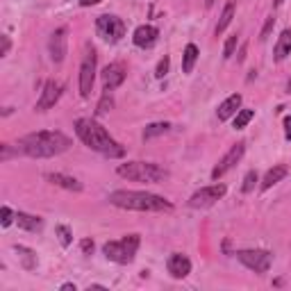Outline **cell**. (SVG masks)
Returning <instances> with one entry per match:
<instances>
[{
	"instance_id": "21",
	"label": "cell",
	"mask_w": 291,
	"mask_h": 291,
	"mask_svg": "<svg viewBox=\"0 0 291 291\" xmlns=\"http://www.w3.org/2000/svg\"><path fill=\"white\" fill-rule=\"evenodd\" d=\"M14 250L18 253V259H21V266H23V269H25V271L37 269L39 259H37V253H34V250L25 248V246H14Z\"/></svg>"
},
{
	"instance_id": "37",
	"label": "cell",
	"mask_w": 291,
	"mask_h": 291,
	"mask_svg": "<svg viewBox=\"0 0 291 291\" xmlns=\"http://www.w3.org/2000/svg\"><path fill=\"white\" fill-rule=\"evenodd\" d=\"M62 291H75V285H71V282L69 285H62Z\"/></svg>"
},
{
	"instance_id": "5",
	"label": "cell",
	"mask_w": 291,
	"mask_h": 291,
	"mask_svg": "<svg viewBox=\"0 0 291 291\" xmlns=\"http://www.w3.org/2000/svg\"><path fill=\"white\" fill-rule=\"evenodd\" d=\"M139 234H128L121 241H107L103 246V253L107 255V259L116 262V264H130L137 255V248H139Z\"/></svg>"
},
{
	"instance_id": "2",
	"label": "cell",
	"mask_w": 291,
	"mask_h": 291,
	"mask_svg": "<svg viewBox=\"0 0 291 291\" xmlns=\"http://www.w3.org/2000/svg\"><path fill=\"white\" fill-rule=\"evenodd\" d=\"M75 132H77V137L82 139V144L89 146L91 150L103 152V155H107V157H121L123 155V148H121V146L107 135V130L98 123V121L77 119Z\"/></svg>"
},
{
	"instance_id": "41",
	"label": "cell",
	"mask_w": 291,
	"mask_h": 291,
	"mask_svg": "<svg viewBox=\"0 0 291 291\" xmlns=\"http://www.w3.org/2000/svg\"><path fill=\"white\" fill-rule=\"evenodd\" d=\"M289 93H291V80H289Z\"/></svg>"
},
{
	"instance_id": "3",
	"label": "cell",
	"mask_w": 291,
	"mask_h": 291,
	"mask_svg": "<svg viewBox=\"0 0 291 291\" xmlns=\"http://www.w3.org/2000/svg\"><path fill=\"white\" fill-rule=\"evenodd\" d=\"M109 203L121 210H135V212H164L173 210V205L166 198L157 194H146V191H114L109 194Z\"/></svg>"
},
{
	"instance_id": "20",
	"label": "cell",
	"mask_w": 291,
	"mask_h": 291,
	"mask_svg": "<svg viewBox=\"0 0 291 291\" xmlns=\"http://www.w3.org/2000/svg\"><path fill=\"white\" fill-rule=\"evenodd\" d=\"M16 223H18V227H23V230H27V232H37L43 227V221L39 216L25 214V212H18L16 214Z\"/></svg>"
},
{
	"instance_id": "38",
	"label": "cell",
	"mask_w": 291,
	"mask_h": 291,
	"mask_svg": "<svg viewBox=\"0 0 291 291\" xmlns=\"http://www.w3.org/2000/svg\"><path fill=\"white\" fill-rule=\"evenodd\" d=\"M243 60H246V46L239 50V62H243Z\"/></svg>"
},
{
	"instance_id": "25",
	"label": "cell",
	"mask_w": 291,
	"mask_h": 291,
	"mask_svg": "<svg viewBox=\"0 0 291 291\" xmlns=\"http://www.w3.org/2000/svg\"><path fill=\"white\" fill-rule=\"evenodd\" d=\"M253 116H255L253 109H239L237 116H234V128H237V130H243L246 125L250 123V121H253Z\"/></svg>"
},
{
	"instance_id": "1",
	"label": "cell",
	"mask_w": 291,
	"mask_h": 291,
	"mask_svg": "<svg viewBox=\"0 0 291 291\" xmlns=\"http://www.w3.org/2000/svg\"><path fill=\"white\" fill-rule=\"evenodd\" d=\"M71 139L62 132H50V130H41V132H32V135L23 137L18 141V150L21 155L27 157H55L60 152L69 150Z\"/></svg>"
},
{
	"instance_id": "6",
	"label": "cell",
	"mask_w": 291,
	"mask_h": 291,
	"mask_svg": "<svg viewBox=\"0 0 291 291\" xmlns=\"http://www.w3.org/2000/svg\"><path fill=\"white\" fill-rule=\"evenodd\" d=\"M237 257L243 266H248L255 273H266L273 264V255L269 250H239Z\"/></svg>"
},
{
	"instance_id": "39",
	"label": "cell",
	"mask_w": 291,
	"mask_h": 291,
	"mask_svg": "<svg viewBox=\"0 0 291 291\" xmlns=\"http://www.w3.org/2000/svg\"><path fill=\"white\" fill-rule=\"evenodd\" d=\"M214 5V0H205V7H212Z\"/></svg>"
},
{
	"instance_id": "18",
	"label": "cell",
	"mask_w": 291,
	"mask_h": 291,
	"mask_svg": "<svg viewBox=\"0 0 291 291\" xmlns=\"http://www.w3.org/2000/svg\"><path fill=\"white\" fill-rule=\"evenodd\" d=\"M289 55H291V30H285V32L280 34V39H278V43H275L273 57H275V62H282V60H287Z\"/></svg>"
},
{
	"instance_id": "8",
	"label": "cell",
	"mask_w": 291,
	"mask_h": 291,
	"mask_svg": "<svg viewBox=\"0 0 291 291\" xmlns=\"http://www.w3.org/2000/svg\"><path fill=\"white\" fill-rule=\"evenodd\" d=\"M96 30L105 41L116 43L121 37L125 34V23L119 16H98L96 21Z\"/></svg>"
},
{
	"instance_id": "14",
	"label": "cell",
	"mask_w": 291,
	"mask_h": 291,
	"mask_svg": "<svg viewBox=\"0 0 291 291\" xmlns=\"http://www.w3.org/2000/svg\"><path fill=\"white\" fill-rule=\"evenodd\" d=\"M166 269H168V273H171L173 278L182 280V278H187V275L191 273V259H189L187 255H182V253H173L171 257H168V262H166Z\"/></svg>"
},
{
	"instance_id": "27",
	"label": "cell",
	"mask_w": 291,
	"mask_h": 291,
	"mask_svg": "<svg viewBox=\"0 0 291 291\" xmlns=\"http://www.w3.org/2000/svg\"><path fill=\"white\" fill-rule=\"evenodd\" d=\"M255 182H257V171H248L246 178H243V184H241V191L243 194H250L255 189Z\"/></svg>"
},
{
	"instance_id": "10",
	"label": "cell",
	"mask_w": 291,
	"mask_h": 291,
	"mask_svg": "<svg viewBox=\"0 0 291 291\" xmlns=\"http://www.w3.org/2000/svg\"><path fill=\"white\" fill-rule=\"evenodd\" d=\"M243 152H246V144H243V141H239V144H234V146H232L230 150L225 152V157H223L221 162H218V164L214 166V171H212V180L223 178V175H225V173L230 171V168L234 166V164H237L239 159H241V157H243Z\"/></svg>"
},
{
	"instance_id": "17",
	"label": "cell",
	"mask_w": 291,
	"mask_h": 291,
	"mask_svg": "<svg viewBox=\"0 0 291 291\" xmlns=\"http://www.w3.org/2000/svg\"><path fill=\"white\" fill-rule=\"evenodd\" d=\"M46 180L50 184H57L62 189H69V191H82V184L77 182L75 178L71 175H64V173H46Z\"/></svg>"
},
{
	"instance_id": "29",
	"label": "cell",
	"mask_w": 291,
	"mask_h": 291,
	"mask_svg": "<svg viewBox=\"0 0 291 291\" xmlns=\"http://www.w3.org/2000/svg\"><path fill=\"white\" fill-rule=\"evenodd\" d=\"M237 41H239V37H237V34H232V37L225 41V46H223V57H225V60H230L232 55H234V48H237Z\"/></svg>"
},
{
	"instance_id": "35",
	"label": "cell",
	"mask_w": 291,
	"mask_h": 291,
	"mask_svg": "<svg viewBox=\"0 0 291 291\" xmlns=\"http://www.w3.org/2000/svg\"><path fill=\"white\" fill-rule=\"evenodd\" d=\"M91 250H93V241H89V239H84V241H82V253H86V255H89V253H91Z\"/></svg>"
},
{
	"instance_id": "13",
	"label": "cell",
	"mask_w": 291,
	"mask_h": 291,
	"mask_svg": "<svg viewBox=\"0 0 291 291\" xmlns=\"http://www.w3.org/2000/svg\"><path fill=\"white\" fill-rule=\"evenodd\" d=\"M125 66L121 64V62H114V64H107L103 71V82H105V89L107 91H112V89H116V86H121L125 82Z\"/></svg>"
},
{
	"instance_id": "30",
	"label": "cell",
	"mask_w": 291,
	"mask_h": 291,
	"mask_svg": "<svg viewBox=\"0 0 291 291\" xmlns=\"http://www.w3.org/2000/svg\"><path fill=\"white\" fill-rule=\"evenodd\" d=\"M14 218H16V216L11 214V210H9L7 205L2 207V210H0V223H2V227H7L11 221H14Z\"/></svg>"
},
{
	"instance_id": "19",
	"label": "cell",
	"mask_w": 291,
	"mask_h": 291,
	"mask_svg": "<svg viewBox=\"0 0 291 291\" xmlns=\"http://www.w3.org/2000/svg\"><path fill=\"white\" fill-rule=\"evenodd\" d=\"M287 173H289V168L287 166H282V164H278V166H273V168H269L266 171V175H264V180H262V189H271L273 184H278L280 180H285L287 178Z\"/></svg>"
},
{
	"instance_id": "33",
	"label": "cell",
	"mask_w": 291,
	"mask_h": 291,
	"mask_svg": "<svg viewBox=\"0 0 291 291\" xmlns=\"http://www.w3.org/2000/svg\"><path fill=\"white\" fill-rule=\"evenodd\" d=\"M0 39H2V48H0V57H5V55L9 53V46H11V43H9V37H7V34H2Z\"/></svg>"
},
{
	"instance_id": "16",
	"label": "cell",
	"mask_w": 291,
	"mask_h": 291,
	"mask_svg": "<svg viewBox=\"0 0 291 291\" xmlns=\"http://www.w3.org/2000/svg\"><path fill=\"white\" fill-rule=\"evenodd\" d=\"M241 93H232L230 98H225L221 105H218V109H216V114H218V119L221 121H227L230 116H234V114L239 112V107H241Z\"/></svg>"
},
{
	"instance_id": "34",
	"label": "cell",
	"mask_w": 291,
	"mask_h": 291,
	"mask_svg": "<svg viewBox=\"0 0 291 291\" xmlns=\"http://www.w3.org/2000/svg\"><path fill=\"white\" fill-rule=\"evenodd\" d=\"M285 139L291 141V116H285Z\"/></svg>"
},
{
	"instance_id": "40",
	"label": "cell",
	"mask_w": 291,
	"mask_h": 291,
	"mask_svg": "<svg viewBox=\"0 0 291 291\" xmlns=\"http://www.w3.org/2000/svg\"><path fill=\"white\" fill-rule=\"evenodd\" d=\"M273 2H275V5H282V2H285V0H273Z\"/></svg>"
},
{
	"instance_id": "32",
	"label": "cell",
	"mask_w": 291,
	"mask_h": 291,
	"mask_svg": "<svg viewBox=\"0 0 291 291\" xmlns=\"http://www.w3.org/2000/svg\"><path fill=\"white\" fill-rule=\"evenodd\" d=\"M273 25H275V18H273V16L266 18V25L262 27V32H259V41H266V39H269V34H271V30H273Z\"/></svg>"
},
{
	"instance_id": "9",
	"label": "cell",
	"mask_w": 291,
	"mask_h": 291,
	"mask_svg": "<svg viewBox=\"0 0 291 291\" xmlns=\"http://www.w3.org/2000/svg\"><path fill=\"white\" fill-rule=\"evenodd\" d=\"M225 184H212V187H203L198 189L191 198H189V205L191 207H210L214 205L216 200H221L225 196Z\"/></svg>"
},
{
	"instance_id": "11",
	"label": "cell",
	"mask_w": 291,
	"mask_h": 291,
	"mask_svg": "<svg viewBox=\"0 0 291 291\" xmlns=\"http://www.w3.org/2000/svg\"><path fill=\"white\" fill-rule=\"evenodd\" d=\"M62 82L57 80H48L46 84H43V91H41V98L37 100V112H46V109H50L57 100H60L62 96Z\"/></svg>"
},
{
	"instance_id": "24",
	"label": "cell",
	"mask_w": 291,
	"mask_h": 291,
	"mask_svg": "<svg viewBox=\"0 0 291 291\" xmlns=\"http://www.w3.org/2000/svg\"><path fill=\"white\" fill-rule=\"evenodd\" d=\"M171 130V123H150L144 128V139H152V137H159V135H166Z\"/></svg>"
},
{
	"instance_id": "15",
	"label": "cell",
	"mask_w": 291,
	"mask_h": 291,
	"mask_svg": "<svg viewBox=\"0 0 291 291\" xmlns=\"http://www.w3.org/2000/svg\"><path fill=\"white\" fill-rule=\"evenodd\" d=\"M157 37H159L157 27H152V25H139L135 30V34H132V41H135V46H139V48H150L152 43L157 41Z\"/></svg>"
},
{
	"instance_id": "12",
	"label": "cell",
	"mask_w": 291,
	"mask_h": 291,
	"mask_svg": "<svg viewBox=\"0 0 291 291\" xmlns=\"http://www.w3.org/2000/svg\"><path fill=\"white\" fill-rule=\"evenodd\" d=\"M48 50H50V60H53L55 64L64 62V57H66V27H57L53 32V37H50V41H48Z\"/></svg>"
},
{
	"instance_id": "31",
	"label": "cell",
	"mask_w": 291,
	"mask_h": 291,
	"mask_svg": "<svg viewBox=\"0 0 291 291\" xmlns=\"http://www.w3.org/2000/svg\"><path fill=\"white\" fill-rule=\"evenodd\" d=\"M168 66H171V60H168V57H162V60H159V64H157L155 75L157 77H164L168 73Z\"/></svg>"
},
{
	"instance_id": "26",
	"label": "cell",
	"mask_w": 291,
	"mask_h": 291,
	"mask_svg": "<svg viewBox=\"0 0 291 291\" xmlns=\"http://www.w3.org/2000/svg\"><path fill=\"white\" fill-rule=\"evenodd\" d=\"M112 107H114V98H112V93L105 89L103 98H100V103H98V107H96V116H103V114H107Z\"/></svg>"
},
{
	"instance_id": "23",
	"label": "cell",
	"mask_w": 291,
	"mask_h": 291,
	"mask_svg": "<svg viewBox=\"0 0 291 291\" xmlns=\"http://www.w3.org/2000/svg\"><path fill=\"white\" fill-rule=\"evenodd\" d=\"M232 18H234V2H227L223 14H221V18H218V25H216V37L225 32V27L232 23Z\"/></svg>"
},
{
	"instance_id": "22",
	"label": "cell",
	"mask_w": 291,
	"mask_h": 291,
	"mask_svg": "<svg viewBox=\"0 0 291 291\" xmlns=\"http://www.w3.org/2000/svg\"><path fill=\"white\" fill-rule=\"evenodd\" d=\"M196 60H198V48H196L194 43H189L187 48H184V55H182V71L184 73H191V71H194Z\"/></svg>"
},
{
	"instance_id": "4",
	"label": "cell",
	"mask_w": 291,
	"mask_h": 291,
	"mask_svg": "<svg viewBox=\"0 0 291 291\" xmlns=\"http://www.w3.org/2000/svg\"><path fill=\"white\" fill-rule=\"evenodd\" d=\"M121 178L132 180V182H162L164 178H168V171L162 166H157L152 162H128L121 164L116 168Z\"/></svg>"
},
{
	"instance_id": "36",
	"label": "cell",
	"mask_w": 291,
	"mask_h": 291,
	"mask_svg": "<svg viewBox=\"0 0 291 291\" xmlns=\"http://www.w3.org/2000/svg\"><path fill=\"white\" fill-rule=\"evenodd\" d=\"M100 0H80V5L82 7H91V5H98Z\"/></svg>"
},
{
	"instance_id": "28",
	"label": "cell",
	"mask_w": 291,
	"mask_h": 291,
	"mask_svg": "<svg viewBox=\"0 0 291 291\" xmlns=\"http://www.w3.org/2000/svg\"><path fill=\"white\" fill-rule=\"evenodd\" d=\"M55 232H57V237H60L62 246H71V241H73V234H71V230L66 225H57L55 227Z\"/></svg>"
},
{
	"instance_id": "7",
	"label": "cell",
	"mask_w": 291,
	"mask_h": 291,
	"mask_svg": "<svg viewBox=\"0 0 291 291\" xmlns=\"http://www.w3.org/2000/svg\"><path fill=\"white\" fill-rule=\"evenodd\" d=\"M96 50L89 48L84 53V60H82L80 66V93L82 98H89L91 96V89H93V80H96Z\"/></svg>"
}]
</instances>
